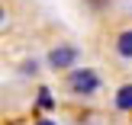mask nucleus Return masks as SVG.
I'll list each match as a JSON object with an SVG mask.
<instances>
[{"mask_svg":"<svg viewBox=\"0 0 132 125\" xmlns=\"http://www.w3.org/2000/svg\"><path fill=\"white\" fill-rule=\"evenodd\" d=\"M68 90L74 96H94L97 90H100V77H97V71H90V68H71Z\"/></svg>","mask_w":132,"mask_h":125,"instance_id":"obj_1","label":"nucleus"},{"mask_svg":"<svg viewBox=\"0 0 132 125\" xmlns=\"http://www.w3.org/2000/svg\"><path fill=\"white\" fill-rule=\"evenodd\" d=\"M74 61H77V48L74 45H55L48 51V68L52 71H68V68H74Z\"/></svg>","mask_w":132,"mask_h":125,"instance_id":"obj_2","label":"nucleus"},{"mask_svg":"<svg viewBox=\"0 0 132 125\" xmlns=\"http://www.w3.org/2000/svg\"><path fill=\"white\" fill-rule=\"evenodd\" d=\"M116 55L119 58H126V61H132V29H122L119 35H116Z\"/></svg>","mask_w":132,"mask_h":125,"instance_id":"obj_3","label":"nucleus"},{"mask_svg":"<svg viewBox=\"0 0 132 125\" xmlns=\"http://www.w3.org/2000/svg\"><path fill=\"white\" fill-rule=\"evenodd\" d=\"M116 109L119 112H132V83L116 90Z\"/></svg>","mask_w":132,"mask_h":125,"instance_id":"obj_4","label":"nucleus"},{"mask_svg":"<svg viewBox=\"0 0 132 125\" xmlns=\"http://www.w3.org/2000/svg\"><path fill=\"white\" fill-rule=\"evenodd\" d=\"M39 106H42V109H52V106H55V100H52V90H48V87L39 90Z\"/></svg>","mask_w":132,"mask_h":125,"instance_id":"obj_5","label":"nucleus"},{"mask_svg":"<svg viewBox=\"0 0 132 125\" xmlns=\"http://www.w3.org/2000/svg\"><path fill=\"white\" fill-rule=\"evenodd\" d=\"M36 68H39L36 61H26V64H23V74H36Z\"/></svg>","mask_w":132,"mask_h":125,"instance_id":"obj_6","label":"nucleus"},{"mask_svg":"<svg viewBox=\"0 0 132 125\" xmlns=\"http://www.w3.org/2000/svg\"><path fill=\"white\" fill-rule=\"evenodd\" d=\"M3 23H6V6L0 3V26H3Z\"/></svg>","mask_w":132,"mask_h":125,"instance_id":"obj_7","label":"nucleus"},{"mask_svg":"<svg viewBox=\"0 0 132 125\" xmlns=\"http://www.w3.org/2000/svg\"><path fill=\"white\" fill-rule=\"evenodd\" d=\"M36 125H55V122H52V119H39Z\"/></svg>","mask_w":132,"mask_h":125,"instance_id":"obj_8","label":"nucleus"}]
</instances>
